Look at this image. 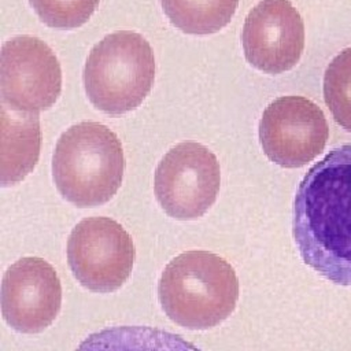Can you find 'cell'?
Returning <instances> with one entry per match:
<instances>
[{
  "label": "cell",
  "instance_id": "obj_6",
  "mask_svg": "<svg viewBox=\"0 0 351 351\" xmlns=\"http://www.w3.org/2000/svg\"><path fill=\"white\" fill-rule=\"evenodd\" d=\"M219 185L217 156L196 141H184L169 149L155 171V196L166 214L177 219L206 214Z\"/></svg>",
  "mask_w": 351,
  "mask_h": 351
},
{
  "label": "cell",
  "instance_id": "obj_10",
  "mask_svg": "<svg viewBox=\"0 0 351 351\" xmlns=\"http://www.w3.org/2000/svg\"><path fill=\"white\" fill-rule=\"evenodd\" d=\"M241 43L245 59L267 74L291 70L304 48V25L289 0H261L247 15Z\"/></svg>",
  "mask_w": 351,
  "mask_h": 351
},
{
  "label": "cell",
  "instance_id": "obj_11",
  "mask_svg": "<svg viewBox=\"0 0 351 351\" xmlns=\"http://www.w3.org/2000/svg\"><path fill=\"white\" fill-rule=\"evenodd\" d=\"M1 185H12L34 169L40 154L38 114H23L0 106Z\"/></svg>",
  "mask_w": 351,
  "mask_h": 351
},
{
  "label": "cell",
  "instance_id": "obj_12",
  "mask_svg": "<svg viewBox=\"0 0 351 351\" xmlns=\"http://www.w3.org/2000/svg\"><path fill=\"white\" fill-rule=\"evenodd\" d=\"M163 12L181 32L211 34L233 18L239 0H160Z\"/></svg>",
  "mask_w": 351,
  "mask_h": 351
},
{
  "label": "cell",
  "instance_id": "obj_8",
  "mask_svg": "<svg viewBox=\"0 0 351 351\" xmlns=\"http://www.w3.org/2000/svg\"><path fill=\"white\" fill-rule=\"evenodd\" d=\"M329 136L322 110L302 96L271 101L259 122V141L266 156L287 169L302 167L317 158Z\"/></svg>",
  "mask_w": 351,
  "mask_h": 351
},
{
  "label": "cell",
  "instance_id": "obj_3",
  "mask_svg": "<svg viewBox=\"0 0 351 351\" xmlns=\"http://www.w3.org/2000/svg\"><path fill=\"white\" fill-rule=\"evenodd\" d=\"M122 144L107 126L85 121L59 137L52 156V176L60 195L78 207L108 202L123 178Z\"/></svg>",
  "mask_w": 351,
  "mask_h": 351
},
{
  "label": "cell",
  "instance_id": "obj_13",
  "mask_svg": "<svg viewBox=\"0 0 351 351\" xmlns=\"http://www.w3.org/2000/svg\"><path fill=\"white\" fill-rule=\"evenodd\" d=\"M324 99L335 121L351 132V48L343 49L326 67Z\"/></svg>",
  "mask_w": 351,
  "mask_h": 351
},
{
  "label": "cell",
  "instance_id": "obj_7",
  "mask_svg": "<svg viewBox=\"0 0 351 351\" xmlns=\"http://www.w3.org/2000/svg\"><path fill=\"white\" fill-rule=\"evenodd\" d=\"M134 255L129 233L107 217L82 219L67 241V262L74 277L93 292L117 291L130 276Z\"/></svg>",
  "mask_w": 351,
  "mask_h": 351
},
{
  "label": "cell",
  "instance_id": "obj_4",
  "mask_svg": "<svg viewBox=\"0 0 351 351\" xmlns=\"http://www.w3.org/2000/svg\"><path fill=\"white\" fill-rule=\"evenodd\" d=\"M155 78L149 43L130 30L114 32L97 43L85 63L84 86L90 103L110 115L138 107Z\"/></svg>",
  "mask_w": 351,
  "mask_h": 351
},
{
  "label": "cell",
  "instance_id": "obj_5",
  "mask_svg": "<svg viewBox=\"0 0 351 351\" xmlns=\"http://www.w3.org/2000/svg\"><path fill=\"white\" fill-rule=\"evenodd\" d=\"M62 90V70L53 51L40 38L16 36L0 51V106L40 114L55 104Z\"/></svg>",
  "mask_w": 351,
  "mask_h": 351
},
{
  "label": "cell",
  "instance_id": "obj_9",
  "mask_svg": "<svg viewBox=\"0 0 351 351\" xmlns=\"http://www.w3.org/2000/svg\"><path fill=\"white\" fill-rule=\"evenodd\" d=\"M1 314L22 333L48 328L60 311L62 285L55 269L43 258L26 256L12 263L3 276Z\"/></svg>",
  "mask_w": 351,
  "mask_h": 351
},
{
  "label": "cell",
  "instance_id": "obj_2",
  "mask_svg": "<svg viewBox=\"0 0 351 351\" xmlns=\"http://www.w3.org/2000/svg\"><path fill=\"white\" fill-rule=\"evenodd\" d=\"M158 296L166 315L186 329H208L225 321L239 299V280L223 258L188 251L165 267Z\"/></svg>",
  "mask_w": 351,
  "mask_h": 351
},
{
  "label": "cell",
  "instance_id": "obj_14",
  "mask_svg": "<svg viewBox=\"0 0 351 351\" xmlns=\"http://www.w3.org/2000/svg\"><path fill=\"white\" fill-rule=\"evenodd\" d=\"M29 3L41 22L60 30L82 26L99 5V0H29Z\"/></svg>",
  "mask_w": 351,
  "mask_h": 351
},
{
  "label": "cell",
  "instance_id": "obj_1",
  "mask_svg": "<svg viewBox=\"0 0 351 351\" xmlns=\"http://www.w3.org/2000/svg\"><path fill=\"white\" fill-rule=\"evenodd\" d=\"M292 229L304 263L337 285H351V144L329 151L306 173Z\"/></svg>",
  "mask_w": 351,
  "mask_h": 351
}]
</instances>
